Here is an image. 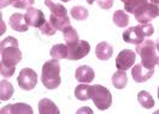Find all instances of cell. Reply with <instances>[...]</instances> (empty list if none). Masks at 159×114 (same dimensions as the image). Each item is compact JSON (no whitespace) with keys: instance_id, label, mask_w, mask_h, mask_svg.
<instances>
[{"instance_id":"cell-29","label":"cell","mask_w":159,"mask_h":114,"mask_svg":"<svg viewBox=\"0 0 159 114\" xmlns=\"http://www.w3.org/2000/svg\"><path fill=\"white\" fill-rule=\"evenodd\" d=\"M40 31L42 35H47V36H52L57 33V29L53 28V25L51 24V22H46L41 28H40Z\"/></svg>"},{"instance_id":"cell-18","label":"cell","mask_w":159,"mask_h":114,"mask_svg":"<svg viewBox=\"0 0 159 114\" xmlns=\"http://www.w3.org/2000/svg\"><path fill=\"white\" fill-rule=\"evenodd\" d=\"M51 58L53 59H68V54H69V50H68V46L66 45H63V43H58V45H54L53 47L51 48L50 50Z\"/></svg>"},{"instance_id":"cell-33","label":"cell","mask_w":159,"mask_h":114,"mask_svg":"<svg viewBox=\"0 0 159 114\" xmlns=\"http://www.w3.org/2000/svg\"><path fill=\"white\" fill-rule=\"evenodd\" d=\"M94 1H97V0H87V2H88L89 5H93V2H94Z\"/></svg>"},{"instance_id":"cell-17","label":"cell","mask_w":159,"mask_h":114,"mask_svg":"<svg viewBox=\"0 0 159 114\" xmlns=\"http://www.w3.org/2000/svg\"><path fill=\"white\" fill-rule=\"evenodd\" d=\"M50 22L51 24L53 25V28L59 30V31H64L65 29L71 25V22H70L69 16H64V17H58V16H54L51 13L50 16Z\"/></svg>"},{"instance_id":"cell-5","label":"cell","mask_w":159,"mask_h":114,"mask_svg":"<svg viewBox=\"0 0 159 114\" xmlns=\"http://www.w3.org/2000/svg\"><path fill=\"white\" fill-rule=\"evenodd\" d=\"M134 17L140 24H147L152 19L159 17V6L147 1L135 10Z\"/></svg>"},{"instance_id":"cell-4","label":"cell","mask_w":159,"mask_h":114,"mask_svg":"<svg viewBox=\"0 0 159 114\" xmlns=\"http://www.w3.org/2000/svg\"><path fill=\"white\" fill-rule=\"evenodd\" d=\"M88 96H89V100H93L94 105L100 111H105L112 105V95L110 90L100 84L90 86L88 89Z\"/></svg>"},{"instance_id":"cell-14","label":"cell","mask_w":159,"mask_h":114,"mask_svg":"<svg viewBox=\"0 0 159 114\" xmlns=\"http://www.w3.org/2000/svg\"><path fill=\"white\" fill-rule=\"evenodd\" d=\"M2 114H33V108L27 103H15L7 105L1 108Z\"/></svg>"},{"instance_id":"cell-36","label":"cell","mask_w":159,"mask_h":114,"mask_svg":"<svg viewBox=\"0 0 159 114\" xmlns=\"http://www.w3.org/2000/svg\"><path fill=\"white\" fill-rule=\"evenodd\" d=\"M158 99H159V86H158Z\"/></svg>"},{"instance_id":"cell-7","label":"cell","mask_w":159,"mask_h":114,"mask_svg":"<svg viewBox=\"0 0 159 114\" xmlns=\"http://www.w3.org/2000/svg\"><path fill=\"white\" fill-rule=\"evenodd\" d=\"M66 46H68V50H69L68 59L72 60V61L84 58L90 50V45L84 40H80L72 45H66Z\"/></svg>"},{"instance_id":"cell-21","label":"cell","mask_w":159,"mask_h":114,"mask_svg":"<svg viewBox=\"0 0 159 114\" xmlns=\"http://www.w3.org/2000/svg\"><path fill=\"white\" fill-rule=\"evenodd\" d=\"M128 83V77L124 70H118L112 76V84L116 89H123Z\"/></svg>"},{"instance_id":"cell-30","label":"cell","mask_w":159,"mask_h":114,"mask_svg":"<svg viewBox=\"0 0 159 114\" xmlns=\"http://www.w3.org/2000/svg\"><path fill=\"white\" fill-rule=\"evenodd\" d=\"M97 2L102 10H110L113 6L115 1L113 0H97Z\"/></svg>"},{"instance_id":"cell-2","label":"cell","mask_w":159,"mask_h":114,"mask_svg":"<svg viewBox=\"0 0 159 114\" xmlns=\"http://www.w3.org/2000/svg\"><path fill=\"white\" fill-rule=\"evenodd\" d=\"M135 52H136V54H139L141 57V64L146 68L152 70V68H154L156 65H158V50H157V47H156V42L152 41L151 38L143 40L141 43L136 45Z\"/></svg>"},{"instance_id":"cell-25","label":"cell","mask_w":159,"mask_h":114,"mask_svg":"<svg viewBox=\"0 0 159 114\" xmlns=\"http://www.w3.org/2000/svg\"><path fill=\"white\" fill-rule=\"evenodd\" d=\"M70 16L76 20H84L88 18L89 12L88 10L83 6H74L72 9L70 10Z\"/></svg>"},{"instance_id":"cell-6","label":"cell","mask_w":159,"mask_h":114,"mask_svg":"<svg viewBox=\"0 0 159 114\" xmlns=\"http://www.w3.org/2000/svg\"><path fill=\"white\" fill-rule=\"evenodd\" d=\"M17 82L22 90L29 91L33 90L38 84V75L31 68H23L20 70V75L17 77Z\"/></svg>"},{"instance_id":"cell-26","label":"cell","mask_w":159,"mask_h":114,"mask_svg":"<svg viewBox=\"0 0 159 114\" xmlns=\"http://www.w3.org/2000/svg\"><path fill=\"white\" fill-rule=\"evenodd\" d=\"M63 35H64V40L66 42V45H72L75 42L80 41L79 34L76 31V29L72 28V25H70L68 28L63 31Z\"/></svg>"},{"instance_id":"cell-20","label":"cell","mask_w":159,"mask_h":114,"mask_svg":"<svg viewBox=\"0 0 159 114\" xmlns=\"http://www.w3.org/2000/svg\"><path fill=\"white\" fill-rule=\"evenodd\" d=\"M45 5L48 7L52 15L58 16V17H64L68 16V10L65 9L61 4H57L53 0H45Z\"/></svg>"},{"instance_id":"cell-16","label":"cell","mask_w":159,"mask_h":114,"mask_svg":"<svg viewBox=\"0 0 159 114\" xmlns=\"http://www.w3.org/2000/svg\"><path fill=\"white\" fill-rule=\"evenodd\" d=\"M40 114H59V108L50 99H42L39 102Z\"/></svg>"},{"instance_id":"cell-27","label":"cell","mask_w":159,"mask_h":114,"mask_svg":"<svg viewBox=\"0 0 159 114\" xmlns=\"http://www.w3.org/2000/svg\"><path fill=\"white\" fill-rule=\"evenodd\" d=\"M89 86L87 83H81L79 86L75 88V96L76 99L80 101H87L89 100V96H88V89Z\"/></svg>"},{"instance_id":"cell-35","label":"cell","mask_w":159,"mask_h":114,"mask_svg":"<svg viewBox=\"0 0 159 114\" xmlns=\"http://www.w3.org/2000/svg\"><path fill=\"white\" fill-rule=\"evenodd\" d=\"M120 1H123V2H125V1H128V0H120Z\"/></svg>"},{"instance_id":"cell-15","label":"cell","mask_w":159,"mask_h":114,"mask_svg":"<svg viewBox=\"0 0 159 114\" xmlns=\"http://www.w3.org/2000/svg\"><path fill=\"white\" fill-rule=\"evenodd\" d=\"M113 47L107 42H100L95 47V55L99 60H107L112 57Z\"/></svg>"},{"instance_id":"cell-32","label":"cell","mask_w":159,"mask_h":114,"mask_svg":"<svg viewBox=\"0 0 159 114\" xmlns=\"http://www.w3.org/2000/svg\"><path fill=\"white\" fill-rule=\"evenodd\" d=\"M156 47H157V50H158V54H159V38L157 40V42H156Z\"/></svg>"},{"instance_id":"cell-37","label":"cell","mask_w":159,"mask_h":114,"mask_svg":"<svg viewBox=\"0 0 159 114\" xmlns=\"http://www.w3.org/2000/svg\"><path fill=\"white\" fill-rule=\"evenodd\" d=\"M158 65H159V63H158Z\"/></svg>"},{"instance_id":"cell-13","label":"cell","mask_w":159,"mask_h":114,"mask_svg":"<svg viewBox=\"0 0 159 114\" xmlns=\"http://www.w3.org/2000/svg\"><path fill=\"white\" fill-rule=\"evenodd\" d=\"M75 77L80 83H90L95 78V73H94V70L88 65H81L76 68Z\"/></svg>"},{"instance_id":"cell-8","label":"cell","mask_w":159,"mask_h":114,"mask_svg":"<svg viewBox=\"0 0 159 114\" xmlns=\"http://www.w3.org/2000/svg\"><path fill=\"white\" fill-rule=\"evenodd\" d=\"M136 60V52H133L131 49H123L119 52V54L116 58V67L118 70H129L133 67L134 63Z\"/></svg>"},{"instance_id":"cell-34","label":"cell","mask_w":159,"mask_h":114,"mask_svg":"<svg viewBox=\"0 0 159 114\" xmlns=\"http://www.w3.org/2000/svg\"><path fill=\"white\" fill-rule=\"evenodd\" d=\"M60 1H63V2H69L70 0H60Z\"/></svg>"},{"instance_id":"cell-10","label":"cell","mask_w":159,"mask_h":114,"mask_svg":"<svg viewBox=\"0 0 159 114\" xmlns=\"http://www.w3.org/2000/svg\"><path fill=\"white\" fill-rule=\"evenodd\" d=\"M146 38L143 31L141 30V27L136 25V27H130L124 33H123V40L127 43H133V45H139L143 40Z\"/></svg>"},{"instance_id":"cell-3","label":"cell","mask_w":159,"mask_h":114,"mask_svg":"<svg viewBox=\"0 0 159 114\" xmlns=\"http://www.w3.org/2000/svg\"><path fill=\"white\" fill-rule=\"evenodd\" d=\"M41 82L47 89H57L60 86V65L57 59H51L42 66Z\"/></svg>"},{"instance_id":"cell-1","label":"cell","mask_w":159,"mask_h":114,"mask_svg":"<svg viewBox=\"0 0 159 114\" xmlns=\"http://www.w3.org/2000/svg\"><path fill=\"white\" fill-rule=\"evenodd\" d=\"M0 73L2 77H11L15 73L16 65L22 60V52L18 48V41L13 36H7L0 43Z\"/></svg>"},{"instance_id":"cell-23","label":"cell","mask_w":159,"mask_h":114,"mask_svg":"<svg viewBox=\"0 0 159 114\" xmlns=\"http://www.w3.org/2000/svg\"><path fill=\"white\" fill-rule=\"evenodd\" d=\"M113 23L118 28H125L129 24V16L123 10H118L113 13Z\"/></svg>"},{"instance_id":"cell-9","label":"cell","mask_w":159,"mask_h":114,"mask_svg":"<svg viewBox=\"0 0 159 114\" xmlns=\"http://www.w3.org/2000/svg\"><path fill=\"white\" fill-rule=\"evenodd\" d=\"M25 20L27 23L29 24V27H34V28L40 29L47 20L45 18V13L39 9H35V7H30L27 10L25 15Z\"/></svg>"},{"instance_id":"cell-22","label":"cell","mask_w":159,"mask_h":114,"mask_svg":"<svg viewBox=\"0 0 159 114\" xmlns=\"http://www.w3.org/2000/svg\"><path fill=\"white\" fill-rule=\"evenodd\" d=\"M35 0H1V7L12 5L16 9H25L28 10L33 6Z\"/></svg>"},{"instance_id":"cell-12","label":"cell","mask_w":159,"mask_h":114,"mask_svg":"<svg viewBox=\"0 0 159 114\" xmlns=\"http://www.w3.org/2000/svg\"><path fill=\"white\" fill-rule=\"evenodd\" d=\"M9 25L11 29L18 33H25L29 29V24L27 23L24 15L22 13H13L9 19Z\"/></svg>"},{"instance_id":"cell-28","label":"cell","mask_w":159,"mask_h":114,"mask_svg":"<svg viewBox=\"0 0 159 114\" xmlns=\"http://www.w3.org/2000/svg\"><path fill=\"white\" fill-rule=\"evenodd\" d=\"M148 0H128L124 2V10L128 12V13H133L135 12V10L139 7L140 5L147 2Z\"/></svg>"},{"instance_id":"cell-31","label":"cell","mask_w":159,"mask_h":114,"mask_svg":"<svg viewBox=\"0 0 159 114\" xmlns=\"http://www.w3.org/2000/svg\"><path fill=\"white\" fill-rule=\"evenodd\" d=\"M149 2H152V4H156V5H159V0H149Z\"/></svg>"},{"instance_id":"cell-24","label":"cell","mask_w":159,"mask_h":114,"mask_svg":"<svg viewBox=\"0 0 159 114\" xmlns=\"http://www.w3.org/2000/svg\"><path fill=\"white\" fill-rule=\"evenodd\" d=\"M138 101H139L140 105L142 107H145L146 109H151L154 106V100H153L152 95L149 94L148 91H145V90L140 91L138 94Z\"/></svg>"},{"instance_id":"cell-11","label":"cell","mask_w":159,"mask_h":114,"mask_svg":"<svg viewBox=\"0 0 159 114\" xmlns=\"http://www.w3.org/2000/svg\"><path fill=\"white\" fill-rule=\"evenodd\" d=\"M154 75V68L148 70L143 66L142 64H136L131 67V76L133 79L136 82V83H143V82H147L148 79L152 78V76Z\"/></svg>"},{"instance_id":"cell-19","label":"cell","mask_w":159,"mask_h":114,"mask_svg":"<svg viewBox=\"0 0 159 114\" xmlns=\"http://www.w3.org/2000/svg\"><path fill=\"white\" fill-rule=\"evenodd\" d=\"M15 93V89L9 81L2 79L0 82V100L1 101H7L10 100Z\"/></svg>"}]
</instances>
